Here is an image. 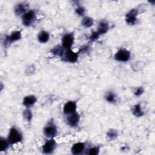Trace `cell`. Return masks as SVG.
Listing matches in <instances>:
<instances>
[{"label": "cell", "instance_id": "cell-23", "mask_svg": "<svg viewBox=\"0 0 155 155\" xmlns=\"http://www.w3.org/2000/svg\"><path fill=\"white\" fill-rule=\"evenodd\" d=\"M105 99L106 100L110 102V103H113L116 101V96L114 95V94L112 92H110L108 93H107V94L105 96Z\"/></svg>", "mask_w": 155, "mask_h": 155}, {"label": "cell", "instance_id": "cell-9", "mask_svg": "<svg viewBox=\"0 0 155 155\" xmlns=\"http://www.w3.org/2000/svg\"><path fill=\"white\" fill-rule=\"evenodd\" d=\"M66 118L67 124L71 127H76L78 125L80 121V115L79 113L74 112L73 113L68 114Z\"/></svg>", "mask_w": 155, "mask_h": 155}, {"label": "cell", "instance_id": "cell-12", "mask_svg": "<svg viewBox=\"0 0 155 155\" xmlns=\"http://www.w3.org/2000/svg\"><path fill=\"white\" fill-rule=\"evenodd\" d=\"M85 147V145L84 142H78L74 144L71 148V153L73 154H81L84 150Z\"/></svg>", "mask_w": 155, "mask_h": 155}, {"label": "cell", "instance_id": "cell-5", "mask_svg": "<svg viewBox=\"0 0 155 155\" xmlns=\"http://www.w3.org/2000/svg\"><path fill=\"white\" fill-rule=\"evenodd\" d=\"M21 38V31H15L11 33L10 35H8L4 39V44L5 47L10 45L13 42L19 40Z\"/></svg>", "mask_w": 155, "mask_h": 155}, {"label": "cell", "instance_id": "cell-10", "mask_svg": "<svg viewBox=\"0 0 155 155\" xmlns=\"http://www.w3.org/2000/svg\"><path fill=\"white\" fill-rule=\"evenodd\" d=\"M138 15V10L136 8H133L130 10L125 16V21L129 25H134L136 23L137 16Z\"/></svg>", "mask_w": 155, "mask_h": 155}, {"label": "cell", "instance_id": "cell-27", "mask_svg": "<svg viewBox=\"0 0 155 155\" xmlns=\"http://www.w3.org/2000/svg\"><path fill=\"white\" fill-rule=\"evenodd\" d=\"M143 93V88L142 87H140L136 89V90L134 92V94L137 96H140Z\"/></svg>", "mask_w": 155, "mask_h": 155}, {"label": "cell", "instance_id": "cell-22", "mask_svg": "<svg viewBox=\"0 0 155 155\" xmlns=\"http://www.w3.org/2000/svg\"><path fill=\"white\" fill-rule=\"evenodd\" d=\"M107 136L110 139H114L117 137V132L116 130L114 129H110V130L108 131L107 133Z\"/></svg>", "mask_w": 155, "mask_h": 155}, {"label": "cell", "instance_id": "cell-16", "mask_svg": "<svg viewBox=\"0 0 155 155\" xmlns=\"http://www.w3.org/2000/svg\"><path fill=\"white\" fill-rule=\"evenodd\" d=\"M109 28L108 24L107 22L105 21H101L99 24V27H98V30L97 33L100 35H103L105 34L107 32Z\"/></svg>", "mask_w": 155, "mask_h": 155}, {"label": "cell", "instance_id": "cell-19", "mask_svg": "<svg viewBox=\"0 0 155 155\" xmlns=\"http://www.w3.org/2000/svg\"><path fill=\"white\" fill-rule=\"evenodd\" d=\"M81 24L85 27H90L93 25V19L90 17H84L81 22Z\"/></svg>", "mask_w": 155, "mask_h": 155}, {"label": "cell", "instance_id": "cell-4", "mask_svg": "<svg viewBox=\"0 0 155 155\" xmlns=\"http://www.w3.org/2000/svg\"><path fill=\"white\" fill-rule=\"evenodd\" d=\"M57 133V128L52 122H50L44 129V133L45 136L49 138H53L56 135Z\"/></svg>", "mask_w": 155, "mask_h": 155}, {"label": "cell", "instance_id": "cell-21", "mask_svg": "<svg viewBox=\"0 0 155 155\" xmlns=\"http://www.w3.org/2000/svg\"><path fill=\"white\" fill-rule=\"evenodd\" d=\"M23 116L24 118L27 121V122H30L31 119H32V113L30 111V110L29 109H25V110H24L23 112Z\"/></svg>", "mask_w": 155, "mask_h": 155}, {"label": "cell", "instance_id": "cell-7", "mask_svg": "<svg viewBox=\"0 0 155 155\" xmlns=\"http://www.w3.org/2000/svg\"><path fill=\"white\" fill-rule=\"evenodd\" d=\"M56 147V141L51 138L49 140H47L44 145L42 146V152L45 154H50L51 153Z\"/></svg>", "mask_w": 155, "mask_h": 155}, {"label": "cell", "instance_id": "cell-13", "mask_svg": "<svg viewBox=\"0 0 155 155\" xmlns=\"http://www.w3.org/2000/svg\"><path fill=\"white\" fill-rule=\"evenodd\" d=\"M28 8V4L24 2L19 3L17 4L15 8V13L17 15H21L24 14L26 12H27Z\"/></svg>", "mask_w": 155, "mask_h": 155}, {"label": "cell", "instance_id": "cell-26", "mask_svg": "<svg viewBox=\"0 0 155 155\" xmlns=\"http://www.w3.org/2000/svg\"><path fill=\"white\" fill-rule=\"evenodd\" d=\"M99 36V34L97 33V31H94L91 35L90 37V39L91 41H94L98 39Z\"/></svg>", "mask_w": 155, "mask_h": 155}, {"label": "cell", "instance_id": "cell-2", "mask_svg": "<svg viewBox=\"0 0 155 155\" xmlns=\"http://www.w3.org/2000/svg\"><path fill=\"white\" fill-rule=\"evenodd\" d=\"M36 19V13L34 10H30L26 12L22 16V24L25 26H30Z\"/></svg>", "mask_w": 155, "mask_h": 155}, {"label": "cell", "instance_id": "cell-24", "mask_svg": "<svg viewBox=\"0 0 155 155\" xmlns=\"http://www.w3.org/2000/svg\"><path fill=\"white\" fill-rule=\"evenodd\" d=\"M99 147H94L91 148L88 150V154L90 155H96L99 154Z\"/></svg>", "mask_w": 155, "mask_h": 155}, {"label": "cell", "instance_id": "cell-20", "mask_svg": "<svg viewBox=\"0 0 155 155\" xmlns=\"http://www.w3.org/2000/svg\"><path fill=\"white\" fill-rule=\"evenodd\" d=\"M9 145L10 143L7 139H5L2 137L0 138V151H5L8 148Z\"/></svg>", "mask_w": 155, "mask_h": 155}, {"label": "cell", "instance_id": "cell-17", "mask_svg": "<svg viewBox=\"0 0 155 155\" xmlns=\"http://www.w3.org/2000/svg\"><path fill=\"white\" fill-rule=\"evenodd\" d=\"M64 48L62 46L56 45L54 47L52 48L51 50H50V51L54 55H56V56H62L64 53Z\"/></svg>", "mask_w": 155, "mask_h": 155}, {"label": "cell", "instance_id": "cell-11", "mask_svg": "<svg viewBox=\"0 0 155 155\" xmlns=\"http://www.w3.org/2000/svg\"><path fill=\"white\" fill-rule=\"evenodd\" d=\"M77 108L76 102L74 101H68L64 106L63 111L66 114H70L76 112Z\"/></svg>", "mask_w": 155, "mask_h": 155}, {"label": "cell", "instance_id": "cell-15", "mask_svg": "<svg viewBox=\"0 0 155 155\" xmlns=\"http://www.w3.org/2000/svg\"><path fill=\"white\" fill-rule=\"evenodd\" d=\"M50 38L49 33L44 30L41 31L38 35V39L41 43H46Z\"/></svg>", "mask_w": 155, "mask_h": 155}, {"label": "cell", "instance_id": "cell-25", "mask_svg": "<svg viewBox=\"0 0 155 155\" xmlns=\"http://www.w3.org/2000/svg\"><path fill=\"white\" fill-rule=\"evenodd\" d=\"M85 12V8L84 7L82 6H79L76 10H75V12L77 15H79V16H82L84 15Z\"/></svg>", "mask_w": 155, "mask_h": 155}, {"label": "cell", "instance_id": "cell-6", "mask_svg": "<svg viewBox=\"0 0 155 155\" xmlns=\"http://www.w3.org/2000/svg\"><path fill=\"white\" fill-rule=\"evenodd\" d=\"M79 53H76L72 51L71 49L67 50L63 54L64 61L71 63L76 62L78 61Z\"/></svg>", "mask_w": 155, "mask_h": 155}, {"label": "cell", "instance_id": "cell-1", "mask_svg": "<svg viewBox=\"0 0 155 155\" xmlns=\"http://www.w3.org/2000/svg\"><path fill=\"white\" fill-rule=\"evenodd\" d=\"M7 140L10 145H13L22 141V135L18 129L13 126L9 131Z\"/></svg>", "mask_w": 155, "mask_h": 155}, {"label": "cell", "instance_id": "cell-14", "mask_svg": "<svg viewBox=\"0 0 155 155\" xmlns=\"http://www.w3.org/2000/svg\"><path fill=\"white\" fill-rule=\"evenodd\" d=\"M36 97L34 95H28L24 98L22 104L26 107H30L36 103Z\"/></svg>", "mask_w": 155, "mask_h": 155}, {"label": "cell", "instance_id": "cell-3", "mask_svg": "<svg viewBox=\"0 0 155 155\" xmlns=\"http://www.w3.org/2000/svg\"><path fill=\"white\" fill-rule=\"evenodd\" d=\"M131 57L130 53L125 48L119 49L114 55L115 60L119 62H127Z\"/></svg>", "mask_w": 155, "mask_h": 155}, {"label": "cell", "instance_id": "cell-28", "mask_svg": "<svg viewBox=\"0 0 155 155\" xmlns=\"http://www.w3.org/2000/svg\"><path fill=\"white\" fill-rule=\"evenodd\" d=\"M89 49V47L88 46H84L82 48H81L80 50H79V51L78 53H85V52H87L88 51Z\"/></svg>", "mask_w": 155, "mask_h": 155}, {"label": "cell", "instance_id": "cell-18", "mask_svg": "<svg viewBox=\"0 0 155 155\" xmlns=\"http://www.w3.org/2000/svg\"><path fill=\"white\" fill-rule=\"evenodd\" d=\"M132 113L133 115L136 117H141L144 114L142 110L141 106L140 105V104H136L134 106L132 110Z\"/></svg>", "mask_w": 155, "mask_h": 155}, {"label": "cell", "instance_id": "cell-8", "mask_svg": "<svg viewBox=\"0 0 155 155\" xmlns=\"http://www.w3.org/2000/svg\"><path fill=\"white\" fill-rule=\"evenodd\" d=\"M74 42L73 33H67L65 35L62 39V46L67 50L70 49Z\"/></svg>", "mask_w": 155, "mask_h": 155}]
</instances>
